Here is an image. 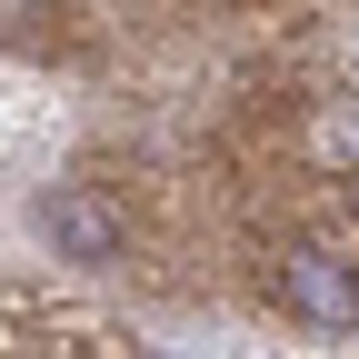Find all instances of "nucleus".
<instances>
[{
    "instance_id": "nucleus-1",
    "label": "nucleus",
    "mask_w": 359,
    "mask_h": 359,
    "mask_svg": "<svg viewBox=\"0 0 359 359\" xmlns=\"http://www.w3.org/2000/svg\"><path fill=\"white\" fill-rule=\"evenodd\" d=\"M269 290H280V309L290 320H309V330H339V339H359V269L349 259H330V250H280L269 259Z\"/></svg>"
},
{
    "instance_id": "nucleus-2",
    "label": "nucleus",
    "mask_w": 359,
    "mask_h": 359,
    "mask_svg": "<svg viewBox=\"0 0 359 359\" xmlns=\"http://www.w3.org/2000/svg\"><path fill=\"white\" fill-rule=\"evenodd\" d=\"M30 219H40V240H50L60 259H120V240H130V230H120V210H110L100 190H50Z\"/></svg>"
},
{
    "instance_id": "nucleus-3",
    "label": "nucleus",
    "mask_w": 359,
    "mask_h": 359,
    "mask_svg": "<svg viewBox=\"0 0 359 359\" xmlns=\"http://www.w3.org/2000/svg\"><path fill=\"white\" fill-rule=\"evenodd\" d=\"M309 150H320L330 170H349V160H359V120H339V110H330L320 130H309Z\"/></svg>"
}]
</instances>
